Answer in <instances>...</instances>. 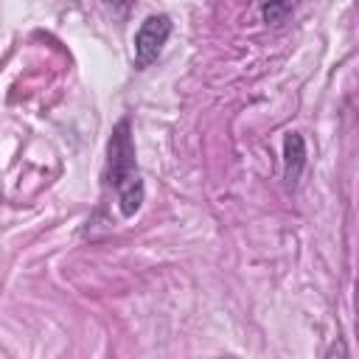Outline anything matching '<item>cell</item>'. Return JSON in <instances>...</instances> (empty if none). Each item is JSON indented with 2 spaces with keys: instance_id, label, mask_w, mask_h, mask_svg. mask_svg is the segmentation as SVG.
I'll use <instances>...</instances> for the list:
<instances>
[{
  "instance_id": "cell-1",
  "label": "cell",
  "mask_w": 359,
  "mask_h": 359,
  "mask_svg": "<svg viewBox=\"0 0 359 359\" xmlns=\"http://www.w3.org/2000/svg\"><path fill=\"white\" fill-rule=\"evenodd\" d=\"M107 180L118 194V208L129 219L143 205V177L135 160V143H132V126L126 118H121L112 129V137L107 143Z\"/></svg>"
},
{
  "instance_id": "cell-2",
  "label": "cell",
  "mask_w": 359,
  "mask_h": 359,
  "mask_svg": "<svg viewBox=\"0 0 359 359\" xmlns=\"http://www.w3.org/2000/svg\"><path fill=\"white\" fill-rule=\"evenodd\" d=\"M171 17L165 14H151L140 22L135 34V70H146L151 62H157L163 45L171 36Z\"/></svg>"
},
{
  "instance_id": "cell-3",
  "label": "cell",
  "mask_w": 359,
  "mask_h": 359,
  "mask_svg": "<svg viewBox=\"0 0 359 359\" xmlns=\"http://www.w3.org/2000/svg\"><path fill=\"white\" fill-rule=\"evenodd\" d=\"M306 165V143L297 132H289L283 140V180L286 185H297Z\"/></svg>"
},
{
  "instance_id": "cell-4",
  "label": "cell",
  "mask_w": 359,
  "mask_h": 359,
  "mask_svg": "<svg viewBox=\"0 0 359 359\" xmlns=\"http://www.w3.org/2000/svg\"><path fill=\"white\" fill-rule=\"evenodd\" d=\"M261 11H264V20L269 25H278V22H283L289 17L292 6H289V0H264V8Z\"/></svg>"
},
{
  "instance_id": "cell-5",
  "label": "cell",
  "mask_w": 359,
  "mask_h": 359,
  "mask_svg": "<svg viewBox=\"0 0 359 359\" xmlns=\"http://www.w3.org/2000/svg\"><path fill=\"white\" fill-rule=\"evenodd\" d=\"M104 6L112 11V17L126 20V17H129V11L135 8V0H104Z\"/></svg>"
}]
</instances>
